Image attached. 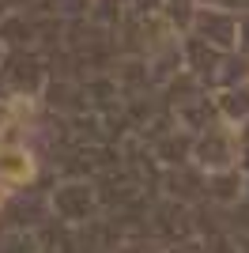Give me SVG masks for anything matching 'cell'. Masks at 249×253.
<instances>
[{
	"label": "cell",
	"instance_id": "cell-1",
	"mask_svg": "<svg viewBox=\"0 0 249 253\" xmlns=\"http://www.w3.org/2000/svg\"><path fill=\"white\" fill-rule=\"evenodd\" d=\"M31 178H34L31 151H23V148H0V181L19 185V181H31Z\"/></svg>",
	"mask_w": 249,
	"mask_h": 253
}]
</instances>
